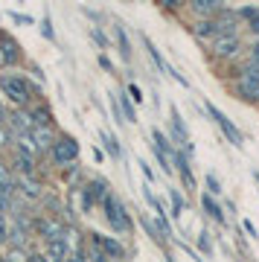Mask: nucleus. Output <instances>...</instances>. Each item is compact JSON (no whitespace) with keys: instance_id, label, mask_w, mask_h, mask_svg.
<instances>
[{"instance_id":"f257e3e1","label":"nucleus","mask_w":259,"mask_h":262,"mask_svg":"<svg viewBox=\"0 0 259 262\" xmlns=\"http://www.w3.org/2000/svg\"><path fill=\"white\" fill-rule=\"evenodd\" d=\"M0 91H3L6 99H12V102L18 105V108L29 105V99H32V84H29L24 76H18V73L0 76Z\"/></svg>"},{"instance_id":"f03ea898","label":"nucleus","mask_w":259,"mask_h":262,"mask_svg":"<svg viewBox=\"0 0 259 262\" xmlns=\"http://www.w3.org/2000/svg\"><path fill=\"white\" fill-rule=\"evenodd\" d=\"M102 207H105V219H108V225H111L117 233H131V219H128V213H125L122 201L114 195V192L105 195Z\"/></svg>"},{"instance_id":"7ed1b4c3","label":"nucleus","mask_w":259,"mask_h":262,"mask_svg":"<svg viewBox=\"0 0 259 262\" xmlns=\"http://www.w3.org/2000/svg\"><path fill=\"white\" fill-rule=\"evenodd\" d=\"M50 155H53V160H56L58 166H73L76 160H79V143H76L70 134L56 137V143H53Z\"/></svg>"},{"instance_id":"20e7f679","label":"nucleus","mask_w":259,"mask_h":262,"mask_svg":"<svg viewBox=\"0 0 259 262\" xmlns=\"http://www.w3.org/2000/svg\"><path fill=\"white\" fill-rule=\"evenodd\" d=\"M236 91H239L242 99L248 102H256L259 99V64L250 61V67H245L239 73V82H236Z\"/></svg>"},{"instance_id":"39448f33","label":"nucleus","mask_w":259,"mask_h":262,"mask_svg":"<svg viewBox=\"0 0 259 262\" xmlns=\"http://www.w3.org/2000/svg\"><path fill=\"white\" fill-rule=\"evenodd\" d=\"M207 114H210V117L215 120V125L222 128V134H224V137H227V140L233 143V146H236V149H242V146H245V140H242V131L236 128V125H233L230 120H227V114H224V111H219V108H215L213 102H207Z\"/></svg>"},{"instance_id":"423d86ee","label":"nucleus","mask_w":259,"mask_h":262,"mask_svg":"<svg viewBox=\"0 0 259 262\" xmlns=\"http://www.w3.org/2000/svg\"><path fill=\"white\" fill-rule=\"evenodd\" d=\"M242 50V41L236 38V32H222V35L213 38V53L222 58H230Z\"/></svg>"},{"instance_id":"0eeeda50","label":"nucleus","mask_w":259,"mask_h":262,"mask_svg":"<svg viewBox=\"0 0 259 262\" xmlns=\"http://www.w3.org/2000/svg\"><path fill=\"white\" fill-rule=\"evenodd\" d=\"M70 256V245H67V236H56V239H47V248H44V259H67Z\"/></svg>"},{"instance_id":"6e6552de","label":"nucleus","mask_w":259,"mask_h":262,"mask_svg":"<svg viewBox=\"0 0 259 262\" xmlns=\"http://www.w3.org/2000/svg\"><path fill=\"white\" fill-rule=\"evenodd\" d=\"M189 9L198 18H215L224 9V0H189Z\"/></svg>"},{"instance_id":"1a4fd4ad","label":"nucleus","mask_w":259,"mask_h":262,"mask_svg":"<svg viewBox=\"0 0 259 262\" xmlns=\"http://www.w3.org/2000/svg\"><path fill=\"white\" fill-rule=\"evenodd\" d=\"M105 195H108V184L102 178L91 181V184L84 187V210H91L93 201H105Z\"/></svg>"},{"instance_id":"9d476101","label":"nucleus","mask_w":259,"mask_h":262,"mask_svg":"<svg viewBox=\"0 0 259 262\" xmlns=\"http://www.w3.org/2000/svg\"><path fill=\"white\" fill-rule=\"evenodd\" d=\"M91 239H96V242L102 245V251L108 253V259H122L125 256V248H122L117 239H111V236H102V233H91Z\"/></svg>"},{"instance_id":"9b49d317","label":"nucleus","mask_w":259,"mask_h":262,"mask_svg":"<svg viewBox=\"0 0 259 262\" xmlns=\"http://www.w3.org/2000/svg\"><path fill=\"white\" fill-rule=\"evenodd\" d=\"M0 50L6 56V64H18L20 61V44L12 35H6V32H0Z\"/></svg>"},{"instance_id":"f8f14e48","label":"nucleus","mask_w":259,"mask_h":262,"mask_svg":"<svg viewBox=\"0 0 259 262\" xmlns=\"http://www.w3.org/2000/svg\"><path fill=\"white\" fill-rule=\"evenodd\" d=\"M32 137H35L38 151H41V155H44V151H50V149H53V143H56V134H53V128H50V125H35V128H32Z\"/></svg>"},{"instance_id":"ddd939ff","label":"nucleus","mask_w":259,"mask_h":262,"mask_svg":"<svg viewBox=\"0 0 259 262\" xmlns=\"http://www.w3.org/2000/svg\"><path fill=\"white\" fill-rule=\"evenodd\" d=\"M9 122H12V128H15V134H18V131H32V128H35V120H32V114L24 111V108L12 111V114H9Z\"/></svg>"},{"instance_id":"4468645a","label":"nucleus","mask_w":259,"mask_h":262,"mask_svg":"<svg viewBox=\"0 0 259 262\" xmlns=\"http://www.w3.org/2000/svg\"><path fill=\"white\" fill-rule=\"evenodd\" d=\"M38 233L44 236V239H56V236H67L64 233V225H61V222H58V219H41V222H38Z\"/></svg>"},{"instance_id":"2eb2a0df","label":"nucleus","mask_w":259,"mask_h":262,"mask_svg":"<svg viewBox=\"0 0 259 262\" xmlns=\"http://www.w3.org/2000/svg\"><path fill=\"white\" fill-rule=\"evenodd\" d=\"M18 192H24L27 198H41V184L35 181V175H20L18 178Z\"/></svg>"},{"instance_id":"dca6fc26","label":"nucleus","mask_w":259,"mask_h":262,"mask_svg":"<svg viewBox=\"0 0 259 262\" xmlns=\"http://www.w3.org/2000/svg\"><path fill=\"white\" fill-rule=\"evenodd\" d=\"M172 134H175V140L181 143V146H189V134H186V125H184V120H181V111L178 108H172Z\"/></svg>"},{"instance_id":"f3484780","label":"nucleus","mask_w":259,"mask_h":262,"mask_svg":"<svg viewBox=\"0 0 259 262\" xmlns=\"http://www.w3.org/2000/svg\"><path fill=\"white\" fill-rule=\"evenodd\" d=\"M15 172H18V175H35V155L18 151V155H15Z\"/></svg>"},{"instance_id":"a211bd4d","label":"nucleus","mask_w":259,"mask_h":262,"mask_svg":"<svg viewBox=\"0 0 259 262\" xmlns=\"http://www.w3.org/2000/svg\"><path fill=\"white\" fill-rule=\"evenodd\" d=\"M201 207H204V213L210 215V219H215L219 225H224V222H227V219H224L222 204H219V201H215L213 195H204V198H201Z\"/></svg>"},{"instance_id":"6ab92c4d","label":"nucleus","mask_w":259,"mask_h":262,"mask_svg":"<svg viewBox=\"0 0 259 262\" xmlns=\"http://www.w3.org/2000/svg\"><path fill=\"white\" fill-rule=\"evenodd\" d=\"M192 32H195V38H198V41H210V38H215V35H219L215 18H204L201 24H198V27L192 29Z\"/></svg>"},{"instance_id":"aec40b11","label":"nucleus","mask_w":259,"mask_h":262,"mask_svg":"<svg viewBox=\"0 0 259 262\" xmlns=\"http://www.w3.org/2000/svg\"><path fill=\"white\" fill-rule=\"evenodd\" d=\"M236 24H239V15H233V12H219L215 15V27H219V35L222 32H236Z\"/></svg>"},{"instance_id":"412c9836","label":"nucleus","mask_w":259,"mask_h":262,"mask_svg":"<svg viewBox=\"0 0 259 262\" xmlns=\"http://www.w3.org/2000/svg\"><path fill=\"white\" fill-rule=\"evenodd\" d=\"M114 35H117V47H120V56L125 58V61H131V41H128V35H125L122 24H114Z\"/></svg>"},{"instance_id":"4be33fe9","label":"nucleus","mask_w":259,"mask_h":262,"mask_svg":"<svg viewBox=\"0 0 259 262\" xmlns=\"http://www.w3.org/2000/svg\"><path fill=\"white\" fill-rule=\"evenodd\" d=\"M117 99H120V108H122V114H125V122H134V120H137V111H134V105H131L128 96L120 94Z\"/></svg>"},{"instance_id":"5701e85b","label":"nucleus","mask_w":259,"mask_h":262,"mask_svg":"<svg viewBox=\"0 0 259 262\" xmlns=\"http://www.w3.org/2000/svg\"><path fill=\"white\" fill-rule=\"evenodd\" d=\"M99 137H102V143H105V149H108V155H111V158H120V143H117V137H111V134H105V131H102Z\"/></svg>"},{"instance_id":"b1692460","label":"nucleus","mask_w":259,"mask_h":262,"mask_svg":"<svg viewBox=\"0 0 259 262\" xmlns=\"http://www.w3.org/2000/svg\"><path fill=\"white\" fill-rule=\"evenodd\" d=\"M32 114V120H35V125H50L53 122V114H50V108H35Z\"/></svg>"},{"instance_id":"393cba45","label":"nucleus","mask_w":259,"mask_h":262,"mask_svg":"<svg viewBox=\"0 0 259 262\" xmlns=\"http://www.w3.org/2000/svg\"><path fill=\"white\" fill-rule=\"evenodd\" d=\"M163 213L166 210H158V227H160V233H163V239H172V225H169V219Z\"/></svg>"},{"instance_id":"a878e982","label":"nucleus","mask_w":259,"mask_h":262,"mask_svg":"<svg viewBox=\"0 0 259 262\" xmlns=\"http://www.w3.org/2000/svg\"><path fill=\"white\" fill-rule=\"evenodd\" d=\"M169 195H172V215H181L184 213V198L178 189H169Z\"/></svg>"},{"instance_id":"bb28decb","label":"nucleus","mask_w":259,"mask_h":262,"mask_svg":"<svg viewBox=\"0 0 259 262\" xmlns=\"http://www.w3.org/2000/svg\"><path fill=\"white\" fill-rule=\"evenodd\" d=\"M198 251L201 253H213V242H210V233H207V230L198 233Z\"/></svg>"},{"instance_id":"cd10ccee","label":"nucleus","mask_w":259,"mask_h":262,"mask_svg":"<svg viewBox=\"0 0 259 262\" xmlns=\"http://www.w3.org/2000/svg\"><path fill=\"white\" fill-rule=\"evenodd\" d=\"M9 236H12V225L3 219V213H0V245L9 242Z\"/></svg>"},{"instance_id":"c85d7f7f","label":"nucleus","mask_w":259,"mask_h":262,"mask_svg":"<svg viewBox=\"0 0 259 262\" xmlns=\"http://www.w3.org/2000/svg\"><path fill=\"white\" fill-rule=\"evenodd\" d=\"M207 189H210V192H213V195H219V192H222V184H219V178H215L213 172H210V175H207Z\"/></svg>"},{"instance_id":"c756f323","label":"nucleus","mask_w":259,"mask_h":262,"mask_svg":"<svg viewBox=\"0 0 259 262\" xmlns=\"http://www.w3.org/2000/svg\"><path fill=\"white\" fill-rule=\"evenodd\" d=\"M6 259H29V253L24 251V245H18V248H12V251L6 253Z\"/></svg>"},{"instance_id":"7c9ffc66","label":"nucleus","mask_w":259,"mask_h":262,"mask_svg":"<svg viewBox=\"0 0 259 262\" xmlns=\"http://www.w3.org/2000/svg\"><path fill=\"white\" fill-rule=\"evenodd\" d=\"M91 35H93V41H96L99 47H108V41H105V35H102V32H99V29H96V27L91 29Z\"/></svg>"},{"instance_id":"2f4dec72","label":"nucleus","mask_w":259,"mask_h":262,"mask_svg":"<svg viewBox=\"0 0 259 262\" xmlns=\"http://www.w3.org/2000/svg\"><path fill=\"white\" fill-rule=\"evenodd\" d=\"M9 131H6V125H3V122H0V149H3V146H9Z\"/></svg>"},{"instance_id":"473e14b6","label":"nucleus","mask_w":259,"mask_h":262,"mask_svg":"<svg viewBox=\"0 0 259 262\" xmlns=\"http://www.w3.org/2000/svg\"><path fill=\"white\" fill-rule=\"evenodd\" d=\"M0 184H12V175H9V169L0 163Z\"/></svg>"},{"instance_id":"72a5a7b5","label":"nucleus","mask_w":259,"mask_h":262,"mask_svg":"<svg viewBox=\"0 0 259 262\" xmlns=\"http://www.w3.org/2000/svg\"><path fill=\"white\" fill-rule=\"evenodd\" d=\"M41 32H44V38H53V24H50V18H44V24H41Z\"/></svg>"},{"instance_id":"f704fd0d","label":"nucleus","mask_w":259,"mask_h":262,"mask_svg":"<svg viewBox=\"0 0 259 262\" xmlns=\"http://www.w3.org/2000/svg\"><path fill=\"white\" fill-rule=\"evenodd\" d=\"M12 20H15V24H32L29 15H18V12H12Z\"/></svg>"},{"instance_id":"c9c22d12","label":"nucleus","mask_w":259,"mask_h":262,"mask_svg":"<svg viewBox=\"0 0 259 262\" xmlns=\"http://www.w3.org/2000/svg\"><path fill=\"white\" fill-rule=\"evenodd\" d=\"M128 96L134 99V102H140V99H143V94H140V88H137V84H131V88H128Z\"/></svg>"},{"instance_id":"e433bc0d","label":"nucleus","mask_w":259,"mask_h":262,"mask_svg":"<svg viewBox=\"0 0 259 262\" xmlns=\"http://www.w3.org/2000/svg\"><path fill=\"white\" fill-rule=\"evenodd\" d=\"M160 3H163V6H166V9H178V6H181V3H186V0H160Z\"/></svg>"},{"instance_id":"4c0bfd02","label":"nucleus","mask_w":259,"mask_h":262,"mask_svg":"<svg viewBox=\"0 0 259 262\" xmlns=\"http://www.w3.org/2000/svg\"><path fill=\"white\" fill-rule=\"evenodd\" d=\"M250 61H253V64H259V44H253V47H250Z\"/></svg>"},{"instance_id":"58836bf2","label":"nucleus","mask_w":259,"mask_h":262,"mask_svg":"<svg viewBox=\"0 0 259 262\" xmlns=\"http://www.w3.org/2000/svg\"><path fill=\"white\" fill-rule=\"evenodd\" d=\"M9 120V111H6V105H3V99H0V122Z\"/></svg>"},{"instance_id":"ea45409f","label":"nucleus","mask_w":259,"mask_h":262,"mask_svg":"<svg viewBox=\"0 0 259 262\" xmlns=\"http://www.w3.org/2000/svg\"><path fill=\"white\" fill-rule=\"evenodd\" d=\"M250 29H253V32H259V9H256V15L250 18Z\"/></svg>"},{"instance_id":"a19ab883","label":"nucleus","mask_w":259,"mask_h":262,"mask_svg":"<svg viewBox=\"0 0 259 262\" xmlns=\"http://www.w3.org/2000/svg\"><path fill=\"white\" fill-rule=\"evenodd\" d=\"M245 230H248V236H259L256 227H253V222H245Z\"/></svg>"},{"instance_id":"79ce46f5","label":"nucleus","mask_w":259,"mask_h":262,"mask_svg":"<svg viewBox=\"0 0 259 262\" xmlns=\"http://www.w3.org/2000/svg\"><path fill=\"white\" fill-rule=\"evenodd\" d=\"M0 67H9V64H6V56H3V50H0Z\"/></svg>"},{"instance_id":"37998d69","label":"nucleus","mask_w":259,"mask_h":262,"mask_svg":"<svg viewBox=\"0 0 259 262\" xmlns=\"http://www.w3.org/2000/svg\"><path fill=\"white\" fill-rule=\"evenodd\" d=\"M253 181H256V184H259V169H253Z\"/></svg>"},{"instance_id":"c03bdc74","label":"nucleus","mask_w":259,"mask_h":262,"mask_svg":"<svg viewBox=\"0 0 259 262\" xmlns=\"http://www.w3.org/2000/svg\"><path fill=\"white\" fill-rule=\"evenodd\" d=\"M0 213H6V210H3V201H0Z\"/></svg>"}]
</instances>
